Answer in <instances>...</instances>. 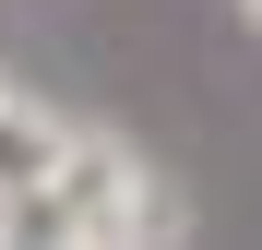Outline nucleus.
Listing matches in <instances>:
<instances>
[{"label": "nucleus", "mask_w": 262, "mask_h": 250, "mask_svg": "<svg viewBox=\"0 0 262 250\" xmlns=\"http://www.w3.org/2000/svg\"><path fill=\"white\" fill-rule=\"evenodd\" d=\"M72 155V119H48L36 96H0V202H36Z\"/></svg>", "instance_id": "f03ea898"}, {"label": "nucleus", "mask_w": 262, "mask_h": 250, "mask_svg": "<svg viewBox=\"0 0 262 250\" xmlns=\"http://www.w3.org/2000/svg\"><path fill=\"white\" fill-rule=\"evenodd\" d=\"M238 12H250V24H262V0H238Z\"/></svg>", "instance_id": "7ed1b4c3"}, {"label": "nucleus", "mask_w": 262, "mask_h": 250, "mask_svg": "<svg viewBox=\"0 0 262 250\" xmlns=\"http://www.w3.org/2000/svg\"><path fill=\"white\" fill-rule=\"evenodd\" d=\"M48 202H60L72 250H155V238H167V202H155V179H143V155L107 143V131H72Z\"/></svg>", "instance_id": "f257e3e1"}, {"label": "nucleus", "mask_w": 262, "mask_h": 250, "mask_svg": "<svg viewBox=\"0 0 262 250\" xmlns=\"http://www.w3.org/2000/svg\"><path fill=\"white\" fill-rule=\"evenodd\" d=\"M0 96H12V83H0Z\"/></svg>", "instance_id": "20e7f679"}]
</instances>
